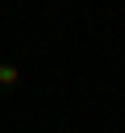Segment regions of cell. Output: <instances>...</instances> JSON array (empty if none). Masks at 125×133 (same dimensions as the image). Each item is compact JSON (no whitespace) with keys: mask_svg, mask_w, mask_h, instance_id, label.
<instances>
[{"mask_svg":"<svg viewBox=\"0 0 125 133\" xmlns=\"http://www.w3.org/2000/svg\"><path fill=\"white\" fill-rule=\"evenodd\" d=\"M17 87H21V66L8 62V58H0V96H12Z\"/></svg>","mask_w":125,"mask_h":133,"instance_id":"cell-1","label":"cell"}]
</instances>
